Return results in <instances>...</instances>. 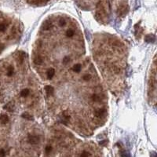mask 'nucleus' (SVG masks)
I'll return each instance as SVG.
<instances>
[{"label": "nucleus", "mask_w": 157, "mask_h": 157, "mask_svg": "<svg viewBox=\"0 0 157 157\" xmlns=\"http://www.w3.org/2000/svg\"><path fill=\"white\" fill-rule=\"evenodd\" d=\"M59 24L60 26H61V27L62 26H65L66 24V21L65 19H63V18H61L59 21Z\"/></svg>", "instance_id": "21"}, {"label": "nucleus", "mask_w": 157, "mask_h": 157, "mask_svg": "<svg viewBox=\"0 0 157 157\" xmlns=\"http://www.w3.org/2000/svg\"><path fill=\"white\" fill-rule=\"evenodd\" d=\"M18 58H20L21 62L23 61V60H24V54H19V56H18Z\"/></svg>", "instance_id": "26"}, {"label": "nucleus", "mask_w": 157, "mask_h": 157, "mask_svg": "<svg viewBox=\"0 0 157 157\" xmlns=\"http://www.w3.org/2000/svg\"><path fill=\"white\" fill-rule=\"evenodd\" d=\"M9 122V117L6 115H0V123L1 124H6Z\"/></svg>", "instance_id": "3"}, {"label": "nucleus", "mask_w": 157, "mask_h": 157, "mask_svg": "<svg viewBox=\"0 0 157 157\" xmlns=\"http://www.w3.org/2000/svg\"><path fill=\"white\" fill-rule=\"evenodd\" d=\"M51 26H52V23L50 21H46L43 24V28L44 30H48V29H50L51 28Z\"/></svg>", "instance_id": "12"}, {"label": "nucleus", "mask_w": 157, "mask_h": 157, "mask_svg": "<svg viewBox=\"0 0 157 157\" xmlns=\"http://www.w3.org/2000/svg\"><path fill=\"white\" fill-rule=\"evenodd\" d=\"M4 108L9 112H13L14 110V104L13 102H9L6 105L4 106Z\"/></svg>", "instance_id": "4"}, {"label": "nucleus", "mask_w": 157, "mask_h": 157, "mask_svg": "<svg viewBox=\"0 0 157 157\" xmlns=\"http://www.w3.org/2000/svg\"><path fill=\"white\" fill-rule=\"evenodd\" d=\"M6 156V151L4 149H0V157H5Z\"/></svg>", "instance_id": "24"}, {"label": "nucleus", "mask_w": 157, "mask_h": 157, "mask_svg": "<svg viewBox=\"0 0 157 157\" xmlns=\"http://www.w3.org/2000/svg\"><path fill=\"white\" fill-rule=\"evenodd\" d=\"M51 151H52V147L50 145H47L46 148H45V152H46V154H49V153L51 152Z\"/></svg>", "instance_id": "19"}, {"label": "nucleus", "mask_w": 157, "mask_h": 157, "mask_svg": "<svg viewBox=\"0 0 157 157\" xmlns=\"http://www.w3.org/2000/svg\"><path fill=\"white\" fill-rule=\"evenodd\" d=\"M105 110L104 109H99L98 111H96L95 112V115L98 118H101V117H103L104 115H105Z\"/></svg>", "instance_id": "6"}, {"label": "nucleus", "mask_w": 157, "mask_h": 157, "mask_svg": "<svg viewBox=\"0 0 157 157\" xmlns=\"http://www.w3.org/2000/svg\"><path fill=\"white\" fill-rule=\"evenodd\" d=\"M34 62H35V64L37 65H42V63H43V58L41 56L39 55H37L34 58Z\"/></svg>", "instance_id": "5"}, {"label": "nucleus", "mask_w": 157, "mask_h": 157, "mask_svg": "<svg viewBox=\"0 0 157 157\" xmlns=\"http://www.w3.org/2000/svg\"><path fill=\"white\" fill-rule=\"evenodd\" d=\"M22 117L26 119H28V120H32V116L30 114L27 113V112L22 114Z\"/></svg>", "instance_id": "15"}, {"label": "nucleus", "mask_w": 157, "mask_h": 157, "mask_svg": "<svg viewBox=\"0 0 157 157\" xmlns=\"http://www.w3.org/2000/svg\"><path fill=\"white\" fill-rule=\"evenodd\" d=\"M156 38H155V35H148L146 37H145V41L147 43H153L155 41Z\"/></svg>", "instance_id": "8"}, {"label": "nucleus", "mask_w": 157, "mask_h": 157, "mask_svg": "<svg viewBox=\"0 0 157 157\" xmlns=\"http://www.w3.org/2000/svg\"><path fill=\"white\" fill-rule=\"evenodd\" d=\"M28 94H29V90H28V89H24V90H23L21 92V97H24V98L27 97Z\"/></svg>", "instance_id": "13"}, {"label": "nucleus", "mask_w": 157, "mask_h": 157, "mask_svg": "<svg viewBox=\"0 0 157 157\" xmlns=\"http://www.w3.org/2000/svg\"><path fill=\"white\" fill-rule=\"evenodd\" d=\"M13 72H14V69L12 66H9L8 68H7V72H6V75L8 76H12L13 75Z\"/></svg>", "instance_id": "11"}, {"label": "nucleus", "mask_w": 157, "mask_h": 157, "mask_svg": "<svg viewBox=\"0 0 157 157\" xmlns=\"http://www.w3.org/2000/svg\"><path fill=\"white\" fill-rule=\"evenodd\" d=\"M45 90H46V92L48 95H53V93H54V88L51 87V86H46V88H45Z\"/></svg>", "instance_id": "9"}, {"label": "nucleus", "mask_w": 157, "mask_h": 157, "mask_svg": "<svg viewBox=\"0 0 157 157\" xmlns=\"http://www.w3.org/2000/svg\"><path fill=\"white\" fill-rule=\"evenodd\" d=\"M69 62V57H65L64 59H63V63L64 64H67V63Z\"/></svg>", "instance_id": "25"}, {"label": "nucleus", "mask_w": 157, "mask_h": 157, "mask_svg": "<svg viewBox=\"0 0 157 157\" xmlns=\"http://www.w3.org/2000/svg\"><path fill=\"white\" fill-rule=\"evenodd\" d=\"M28 142H29L30 144H32V145H36V144L39 143V137H37V136H35V135H31V136L28 137Z\"/></svg>", "instance_id": "1"}, {"label": "nucleus", "mask_w": 157, "mask_h": 157, "mask_svg": "<svg viewBox=\"0 0 157 157\" xmlns=\"http://www.w3.org/2000/svg\"><path fill=\"white\" fill-rule=\"evenodd\" d=\"M46 1H49V0H46Z\"/></svg>", "instance_id": "30"}, {"label": "nucleus", "mask_w": 157, "mask_h": 157, "mask_svg": "<svg viewBox=\"0 0 157 157\" xmlns=\"http://www.w3.org/2000/svg\"><path fill=\"white\" fill-rule=\"evenodd\" d=\"M93 101H95V102H98V101H101V98H100L99 96L94 94L93 96Z\"/></svg>", "instance_id": "20"}, {"label": "nucleus", "mask_w": 157, "mask_h": 157, "mask_svg": "<svg viewBox=\"0 0 157 157\" xmlns=\"http://www.w3.org/2000/svg\"><path fill=\"white\" fill-rule=\"evenodd\" d=\"M127 13V8L126 6H121L118 9V15L119 16H124Z\"/></svg>", "instance_id": "2"}, {"label": "nucleus", "mask_w": 157, "mask_h": 157, "mask_svg": "<svg viewBox=\"0 0 157 157\" xmlns=\"http://www.w3.org/2000/svg\"><path fill=\"white\" fill-rule=\"evenodd\" d=\"M122 156H123V157H130V156H129L126 152H122Z\"/></svg>", "instance_id": "27"}, {"label": "nucleus", "mask_w": 157, "mask_h": 157, "mask_svg": "<svg viewBox=\"0 0 157 157\" xmlns=\"http://www.w3.org/2000/svg\"><path fill=\"white\" fill-rule=\"evenodd\" d=\"M91 78H92V76H91L90 74L85 75V76L83 77V80H84V81H90V80L91 79Z\"/></svg>", "instance_id": "18"}, {"label": "nucleus", "mask_w": 157, "mask_h": 157, "mask_svg": "<svg viewBox=\"0 0 157 157\" xmlns=\"http://www.w3.org/2000/svg\"><path fill=\"white\" fill-rule=\"evenodd\" d=\"M69 119H70V116L68 115H67L66 113H64L62 115V116H61V122L62 123H68Z\"/></svg>", "instance_id": "10"}, {"label": "nucleus", "mask_w": 157, "mask_h": 157, "mask_svg": "<svg viewBox=\"0 0 157 157\" xmlns=\"http://www.w3.org/2000/svg\"><path fill=\"white\" fill-rule=\"evenodd\" d=\"M151 157H156V152H152L151 153Z\"/></svg>", "instance_id": "28"}, {"label": "nucleus", "mask_w": 157, "mask_h": 157, "mask_svg": "<svg viewBox=\"0 0 157 157\" xmlns=\"http://www.w3.org/2000/svg\"><path fill=\"white\" fill-rule=\"evenodd\" d=\"M81 68H82L81 65L77 64V65H76L73 67V71H74V72H79L80 70H81Z\"/></svg>", "instance_id": "14"}, {"label": "nucleus", "mask_w": 157, "mask_h": 157, "mask_svg": "<svg viewBox=\"0 0 157 157\" xmlns=\"http://www.w3.org/2000/svg\"><path fill=\"white\" fill-rule=\"evenodd\" d=\"M74 33H75V32L72 29H68V30H67V32H66V35L68 37H72L74 35Z\"/></svg>", "instance_id": "16"}, {"label": "nucleus", "mask_w": 157, "mask_h": 157, "mask_svg": "<svg viewBox=\"0 0 157 157\" xmlns=\"http://www.w3.org/2000/svg\"><path fill=\"white\" fill-rule=\"evenodd\" d=\"M90 155V153H89L88 152L84 151V152H82V154L80 155V157H89Z\"/></svg>", "instance_id": "23"}, {"label": "nucleus", "mask_w": 157, "mask_h": 157, "mask_svg": "<svg viewBox=\"0 0 157 157\" xmlns=\"http://www.w3.org/2000/svg\"><path fill=\"white\" fill-rule=\"evenodd\" d=\"M6 28V24L5 23H2L0 24V32H5V30Z\"/></svg>", "instance_id": "17"}, {"label": "nucleus", "mask_w": 157, "mask_h": 157, "mask_svg": "<svg viewBox=\"0 0 157 157\" xmlns=\"http://www.w3.org/2000/svg\"><path fill=\"white\" fill-rule=\"evenodd\" d=\"M112 70L115 74H118V73L120 72V68H119V67H116V66H114L112 68Z\"/></svg>", "instance_id": "22"}, {"label": "nucleus", "mask_w": 157, "mask_h": 157, "mask_svg": "<svg viewBox=\"0 0 157 157\" xmlns=\"http://www.w3.org/2000/svg\"><path fill=\"white\" fill-rule=\"evenodd\" d=\"M37 1H38V0H28V2H30V3H35Z\"/></svg>", "instance_id": "29"}, {"label": "nucleus", "mask_w": 157, "mask_h": 157, "mask_svg": "<svg viewBox=\"0 0 157 157\" xmlns=\"http://www.w3.org/2000/svg\"><path fill=\"white\" fill-rule=\"evenodd\" d=\"M54 75H55V71H54V68H50L49 70L47 71V72H46L47 78H49V79H50V78H53L54 76Z\"/></svg>", "instance_id": "7"}]
</instances>
